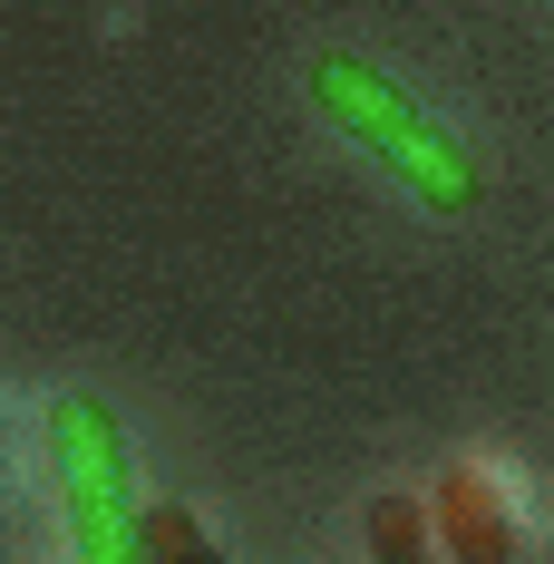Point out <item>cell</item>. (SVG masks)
Listing matches in <instances>:
<instances>
[{
    "label": "cell",
    "mask_w": 554,
    "mask_h": 564,
    "mask_svg": "<svg viewBox=\"0 0 554 564\" xmlns=\"http://www.w3.org/2000/svg\"><path fill=\"white\" fill-rule=\"evenodd\" d=\"M137 564H224L215 545H205V525H195V507H137Z\"/></svg>",
    "instance_id": "4"
},
{
    "label": "cell",
    "mask_w": 554,
    "mask_h": 564,
    "mask_svg": "<svg viewBox=\"0 0 554 564\" xmlns=\"http://www.w3.org/2000/svg\"><path fill=\"white\" fill-rule=\"evenodd\" d=\"M419 564H438V555H419Z\"/></svg>",
    "instance_id": "6"
},
{
    "label": "cell",
    "mask_w": 554,
    "mask_h": 564,
    "mask_svg": "<svg viewBox=\"0 0 554 564\" xmlns=\"http://www.w3.org/2000/svg\"><path fill=\"white\" fill-rule=\"evenodd\" d=\"M370 555L380 564H419L428 555V497H380V507H370Z\"/></svg>",
    "instance_id": "5"
},
{
    "label": "cell",
    "mask_w": 554,
    "mask_h": 564,
    "mask_svg": "<svg viewBox=\"0 0 554 564\" xmlns=\"http://www.w3.org/2000/svg\"><path fill=\"white\" fill-rule=\"evenodd\" d=\"M312 108L332 117L360 156H380V166L409 185V205H428V215H467V205L487 195V166H477L389 68H370V58L322 50L312 58Z\"/></svg>",
    "instance_id": "1"
},
{
    "label": "cell",
    "mask_w": 554,
    "mask_h": 564,
    "mask_svg": "<svg viewBox=\"0 0 554 564\" xmlns=\"http://www.w3.org/2000/svg\"><path fill=\"white\" fill-rule=\"evenodd\" d=\"M50 467L58 507H68V545L78 564H137V477H127V429L98 390H68L50 409Z\"/></svg>",
    "instance_id": "2"
},
{
    "label": "cell",
    "mask_w": 554,
    "mask_h": 564,
    "mask_svg": "<svg viewBox=\"0 0 554 564\" xmlns=\"http://www.w3.org/2000/svg\"><path fill=\"white\" fill-rule=\"evenodd\" d=\"M428 555L438 564H515V507L487 467H447L428 487Z\"/></svg>",
    "instance_id": "3"
}]
</instances>
